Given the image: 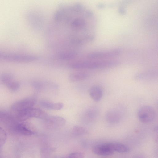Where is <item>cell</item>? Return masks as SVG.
Masks as SVG:
<instances>
[{
  "label": "cell",
  "mask_w": 158,
  "mask_h": 158,
  "mask_svg": "<svg viewBox=\"0 0 158 158\" xmlns=\"http://www.w3.org/2000/svg\"><path fill=\"white\" fill-rule=\"evenodd\" d=\"M119 63L115 60L87 61L75 63L74 67L76 69H98L111 67Z\"/></svg>",
  "instance_id": "obj_1"
},
{
  "label": "cell",
  "mask_w": 158,
  "mask_h": 158,
  "mask_svg": "<svg viewBox=\"0 0 158 158\" xmlns=\"http://www.w3.org/2000/svg\"><path fill=\"white\" fill-rule=\"evenodd\" d=\"M16 117L21 120H25L32 118L45 119L48 115L45 112L37 108L32 107L15 112Z\"/></svg>",
  "instance_id": "obj_2"
},
{
  "label": "cell",
  "mask_w": 158,
  "mask_h": 158,
  "mask_svg": "<svg viewBox=\"0 0 158 158\" xmlns=\"http://www.w3.org/2000/svg\"><path fill=\"white\" fill-rule=\"evenodd\" d=\"M155 112L151 106H144L138 110L137 116L139 119L144 123H149L152 122L155 118Z\"/></svg>",
  "instance_id": "obj_3"
},
{
  "label": "cell",
  "mask_w": 158,
  "mask_h": 158,
  "mask_svg": "<svg viewBox=\"0 0 158 158\" xmlns=\"http://www.w3.org/2000/svg\"><path fill=\"white\" fill-rule=\"evenodd\" d=\"M36 102V99L33 97L27 98L14 103L11 109L15 112L33 107Z\"/></svg>",
  "instance_id": "obj_4"
},
{
  "label": "cell",
  "mask_w": 158,
  "mask_h": 158,
  "mask_svg": "<svg viewBox=\"0 0 158 158\" xmlns=\"http://www.w3.org/2000/svg\"><path fill=\"white\" fill-rule=\"evenodd\" d=\"M121 109L117 107L111 108L108 110L105 115L106 121L111 124L116 123L121 120L123 113Z\"/></svg>",
  "instance_id": "obj_5"
},
{
  "label": "cell",
  "mask_w": 158,
  "mask_h": 158,
  "mask_svg": "<svg viewBox=\"0 0 158 158\" xmlns=\"http://www.w3.org/2000/svg\"><path fill=\"white\" fill-rule=\"evenodd\" d=\"M92 151L96 155L102 156L111 155L114 152L110 146L109 143L94 146L92 148Z\"/></svg>",
  "instance_id": "obj_6"
},
{
  "label": "cell",
  "mask_w": 158,
  "mask_h": 158,
  "mask_svg": "<svg viewBox=\"0 0 158 158\" xmlns=\"http://www.w3.org/2000/svg\"><path fill=\"white\" fill-rule=\"evenodd\" d=\"M121 52L119 49L107 51H105L95 52L89 54L88 57L90 59H100L110 57L118 55Z\"/></svg>",
  "instance_id": "obj_7"
},
{
  "label": "cell",
  "mask_w": 158,
  "mask_h": 158,
  "mask_svg": "<svg viewBox=\"0 0 158 158\" xmlns=\"http://www.w3.org/2000/svg\"><path fill=\"white\" fill-rule=\"evenodd\" d=\"M45 120L46 124L50 127L61 126L65 123V120L64 118L57 116H48Z\"/></svg>",
  "instance_id": "obj_8"
},
{
  "label": "cell",
  "mask_w": 158,
  "mask_h": 158,
  "mask_svg": "<svg viewBox=\"0 0 158 158\" xmlns=\"http://www.w3.org/2000/svg\"><path fill=\"white\" fill-rule=\"evenodd\" d=\"M39 104L40 106L43 108L53 110H60L64 106L63 103H52L46 100L40 101Z\"/></svg>",
  "instance_id": "obj_9"
},
{
  "label": "cell",
  "mask_w": 158,
  "mask_h": 158,
  "mask_svg": "<svg viewBox=\"0 0 158 158\" xmlns=\"http://www.w3.org/2000/svg\"><path fill=\"white\" fill-rule=\"evenodd\" d=\"M89 95L94 101L98 102L102 99L103 92L102 89L98 86H94L92 87L89 90Z\"/></svg>",
  "instance_id": "obj_10"
},
{
  "label": "cell",
  "mask_w": 158,
  "mask_h": 158,
  "mask_svg": "<svg viewBox=\"0 0 158 158\" xmlns=\"http://www.w3.org/2000/svg\"><path fill=\"white\" fill-rule=\"evenodd\" d=\"M110 146L114 152L126 153L128 152L129 148L124 144L118 143H109Z\"/></svg>",
  "instance_id": "obj_11"
},
{
  "label": "cell",
  "mask_w": 158,
  "mask_h": 158,
  "mask_svg": "<svg viewBox=\"0 0 158 158\" xmlns=\"http://www.w3.org/2000/svg\"><path fill=\"white\" fill-rule=\"evenodd\" d=\"M14 129L18 134L23 135L30 136L34 134L32 131L22 124L16 125Z\"/></svg>",
  "instance_id": "obj_12"
},
{
  "label": "cell",
  "mask_w": 158,
  "mask_h": 158,
  "mask_svg": "<svg viewBox=\"0 0 158 158\" xmlns=\"http://www.w3.org/2000/svg\"><path fill=\"white\" fill-rule=\"evenodd\" d=\"M88 76V75L86 73L81 72H76L70 74L69 78L71 81L77 82L85 80Z\"/></svg>",
  "instance_id": "obj_13"
},
{
  "label": "cell",
  "mask_w": 158,
  "mask_h": 158,
  "mask_svg": "<svg viewBox=\"0 0 158 158\" xmlns=\"http://www.w3.org/2000/svg\"><path fill=\"white\" fill-rule=\"evenodd\" d=\"M99 110L96 107H93L89 109L85 113V117L89 120H94L98 117Z\"/></svg>",
  "instance_id": "obj_14"
},
{
  "label": "cell",
  "mask_w": 158,
  "mask_h": 158,
  "mask_svg": "<svg viewBox=\"0 0 158 158\" xmlns=\"http://www.w3.org/2000/svg\"><path fill=\"white\" fill-rule=\"evenodd\" d=\"M7 137V134L5 131L2 128L0 127V147L4 144Z\"/></svg>",
  "instance_id": "obj_15"
},
{
  "label": "cell",
  "mask_w": 158,
  "mask_h": 158,
  "mask_svg": "<svg viewBox=\"0 0 158 158\" xmlns=\"http://www.w3.org/2000/svg\"><path fill=\"white\" fill-rule=\"evenodd\" d=\"M82 154L80 152H74L70 154L68 156V158H83Z\"/></svg>",
  "instance_id": "obj_16"
}]
</instances>
